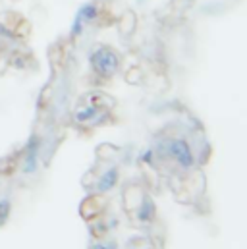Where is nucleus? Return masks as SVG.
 Instances as JSON below:
<instances>
[{
  "label": "nucleus",
  "mask_w": 247,
  "mask_h": 249,
  "mask_svg": "<svg viewBox=\"0 0 247 249\" xmlns=\"http://www.w3.org/2000/svg\"><path fill=\"white\" fill-rule=\"evenodd\" d=\"M139 160H141L143 164H149V166H155V160H157V157H155V149H153V147H149V149H145V151L141 153V157H139Z\"/></svg>",
  "instance_id": "obj_11"
},
{
  "label": "nucleus",
  "mask_w": 247,
  "mask_h": 249,
  "mask_svg": "<svg viewBox=\"0 0 247 249\" xmlns=\"http://www.w3.org/2000/svg\"><path fill=\"white\" fill-rule=\"evenodd\" d=\"M118 182H120V170H118V166H108L95 180V193L105 195V193L112 191L114 187L118 186Z\"/></svg>",
  "instance_id": "obj_7"
},
{
  "label": "nucleus",
  "mask_w": 247,
  "mask_h": 249,
  "mask_svg": "<svg viewBox=\"0 0 247 249\" xmlns=\"http://www.w3.org/2000/svg\"><path fill=\"white\" fill-rule=\"evenodd\" d=\"M89 64H91V70L95 71L97 77H101V79H110V77H114V75L118 73L122 58H120V54H118L112 47L101 45V47H97V49L91 53Z\"/></svg>",
  "instance_id": "obj_3"
},
{
  "label": "nucleus",
  "mask_w": 247,
  "mask_h": 249,
  "mask_svg": "<svg viewBox=\"0 0 247 249\" xmlns=\"http://www.w3.org/2000/svg\"><path fill=\"white\" fill-rule=\"evenodd\" d=\"M155 149V157H160V159H168L172 160L180 170L189 172L195 168L197 164V157H195V151L191 147V143L185 139V137H168V139H162L160 143H157Z\"/></svg>",
  "instance_id": "obj_2"
},
{
  "label": "nucleus",
  "mask_w": 247,
  "mask_h": 249,
  "mask_svg": "<svg viewBox=\"0 0 247 249\" xmlns=\"http://www.w3.org/2000/svg\"><path fill=\"white\" fill-rule=\"evenodd\" d=\"M118 29H120V33H122L124 37H131L135 33V29H137V16L131 10L124 12L122 16H120Z\"/></svg>",
  "instance_id": "obj_9"
},
{
  "label": "nucleus",
  "mask_w": 247,
  "mask_h": 249,
  "mask_svg": "<svg viewBox=\"0 0 247 249\" xmlns=\"http://www.w3.org/2000/svg\"><path fill=\"white\" fill-rule=\"evenodd\" d=\"M116 101L112 97H108L103 91H91L85 97H81V101L75 105L73 108V124L77 127H99L110 122V112L114 108Z\"/></svg>",
  "instance_id": "obj_1"
},
{
  "label": "nucleus",
  "mask_w": 247,
  "mask_h": 249,
  "mask_svg": "<svg viewBox=\"0 0 247 249\" xmlns=\"http://www.w3.org/2000/svg\"><path fill=\"white\" fill-rule=\"evenodd\" d=\"M97 18H99V4H97V2H85V4H81V6L77 8L73 19H71L70 37H71V39L79 37V35L85 31V27H87L89 23H93Z\"/></svg>",
  "instance_id": "obj_4"
},
{
  "label": "nucleus",
  "mask_w": 247,
  "mask_h": 249,
  "mask_svg": "<svg viewBox=\"0 0 247 249\" xmlns=\"http://www.w3.org/2000/svg\"><path fill=\"white\" fill-rule=\"evenodd\" d=\"M131 213H133V216H135V222L147 226V224L155 222V218H157V203L153 201V197H151L149 193H145V195L141 197V201L137 203V207H135Z\"/></svg>",
  "instance_id": "obj_6"
},
{
  "label": "nucleus",
  "mask_w": 247,
  "mask_h": 249,
  "mask_svg": "<svg viewBox=\"0 0 247 249\" xmlns=\"http://www.w3.org/2000/svg\"><path fill=\"white\" fill-rule=\"evenodd\" d=\"M10 213H12V203L8 199H0V226H4L8 222Z\"/></svg>",
  "instance_id": "obj_10"
},
{
  "label": "nucleus",
  "mask_w": 247,
  "mask_h": 249,
  "mask_svg": "<svg viewBox=\"0 0 247 249\" xmlns=\"http://www.w3.org/2000/svg\"><path fill=\"white\" fill-rule=\"evenodd\" d=\"M81 216L85 220H91V218H97L101 216V213L105 211V199L101 197V193H91L83 203H81Z\"/></svg>",
  "instance_id": "obj_8"
},
{
  "label": "nucleus",
  "mask_w": 247,
  "mask_h": 249,
  "mask_svg": "<svg viewBox=\"0 0 247 249\" xmlns=\"http://www.w3.org/2000/svg\"><path fill=\"white\" fill-rule=\"evenodd\" d=\"M39 151H41V139L37 133H33L23 149L21 157V172L23 174H35L39 168Z\"/></svg>",
  "instance_id": "obj_5"
}]
</instances>
